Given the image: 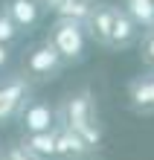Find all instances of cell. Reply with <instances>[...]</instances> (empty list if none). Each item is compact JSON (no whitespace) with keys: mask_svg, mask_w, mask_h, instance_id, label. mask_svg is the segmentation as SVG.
<instances>
[{"mask_svg":"<svg viewBox=\"0 0 154 160\" xmlns=\"http://www.w3.org/2000/svg\"><path fill=\"white\" fill-rule=\"evenodd\" d=\"M0 9H3L6 18L17 26V32L35 29L38 21H41V6H38L35 0H3Z\"/></svg>","mask_w":154,"mask_h":160,"instance_id":"cell-9","label":"cell"},{"mask_svg":"<svg viewBox=\"0 0 154 160\" xmlns=\"http://www.w3.org/2000/svg\"><path fill=\"white\" fill-rule=\"evenodd\" d=\"M0 160H35V157H32V154H29V152H26V148L15 140V143H9V146L0 148Z\"/></svg>","mask_w":154,"mask_h":160,"instance_id":"cell-15","label":"cell"},{"mask_svg":"<svg viewBox=\"0 0 154 160\" xmlns=\"http://www.w3.org/2000/svg\"><path fill=\"white\" fill-rule=\"evenodd\" d=\"M55 160H90V148L73 134L70 128L55 125Z\"/></svg>","mask_w":154,"mask_h":160,"instance_id":"cell-10","label":"cell"},{"mask_svg":"<svg viewBox=\"0 0 154 160\" xmlns=\"http://www.w3.org/2000/svg\"><path fill=\"white\" fill-rule=\"evenodd\" d=\"M9 61V47L6 44H0V70H3V64Z\"/></svg>","mask_w":154,"mask_h":160,"instance_id":"cell-17","label":"cell"},{"mask_svg":"<svg viewBox=\"0 0 154 160\" xmlns=\"http://www.w3.org/2000/svg\"><path fill=\"white\" fill-rule=\"evenodd\" d=\"M122 9L131 15V21L137 23L142 32L154 26V0H125Z\"/></svg>","mask_w":154,"mask_h":160,"instance_id":"cell-13","label":"cell"},{"mask_svg":"<svg viewBox=\"0 0 154 160\" xmlns=\"http://www.w3.org/2000/svg\"><path fill=\"white\" fill-rule=\"evenodd\" d=\"M128 105L137 114H154V70L140 73L128 82Z\"/></svg>","mask_w":154,"mask_h":160,"instance_id":"cell-7","label":"cell"},{"mask_svg":"<svg viewBox=\"0 0 154 160\" xmlns=\"http://www.w3.org/2000/svg\"><path fill=\"white\" fill-rule=\"evenodd\" d=\"M140 26L131 21V15L125 12L122 6H117L113 9V23H111V41H108V47L111 50H128V47H134L140 41Z\"/></svg>","mask_w":154,"mask_h":160,"instance_id":"cell-8","label":"cell"},{"mask_svg":"<svg viewBox=\"0 0 154 160\" xmlns=\"http://www.w3.org/2000/svg\"><path fill=\"white\" fill-rule=\"evenodd\" d=\"M17 35H21V32H17V26L9 21V18H6V12L0 9V44H6V47H9V44L17 38Z\"/></svg>","mask_w":154,"mask_h":160,"instance_id":"cell-16","label":"cell"},{"mask_svg":"<svg viewBox=\"0 0 154 160\" xmlns=\"http://www.w3.org/2000/svg\"><path fill=\"white\" fill-rule=\"evenodd\" d=\"M140 58L148 70H154V26L142 32V41H140Z\"/></svg>","mask_w":154,"mask_h":160,"instance_id":"cell-14","label":"cell"},{"mask_svg":"<svg viewBox=\"0 0 154 160\" xmlns=\"http://www.w3.org/2000/svg\"><path fill=\"white\" fill-rule=\"evenodd\" d=\"M96 0H58V6L52 9L55 18H64V21H76V23H84V18L90 15Z\"/></svg>","mask_w":154,"mask_h":160,"instance_id":"cell-12","label":"cell"},{"mask_svg":"<svg viewBox=\"0 0 154 160\" xmlns=\"http://www.w3.org/2000/svg\"><path fill=\"white\" fill-rule=\"evenodd\" d=\"M47 44L61 55L64 64H79V61H84V55H87V35H84V26L76 23V21L55 18L50 23Z\"/></svg>","mask_w":154,"mask_h":160,"instance_id":"cell-2","label":"cell"},{"mask_svg":"<svg viewBox=\"0 0 154 160\" xmlns=\"http://www.w3.org/2000/svg\"><path fill=\"white\" fill-rule=\"evenodd\" d=\"M64 67L67 64L61 61V55L55 52L47 41L32 44L29 50H26V55H23V70H26V76L35 79V82H50V79L58 76Z\"/></svg>","mask_w":154,"mask_h":160,"instance_id":"cell-3","label":"cell"},{"mask_svg":"<svg viewBox=\"0 0 154 160\" xmlns=\"http://www.w3.org/2000/svg\"><path fill=\"white\" fill-rule=\"evenodd\" d=\"M17 122H21L23 134H38V131H52L55 128V108L50 102L41 99H29L17 114Z\"/></svg>","mask_w":154,"mask_h":160,"instance_id":"cell-5","label":"cell"},{"mask_svg":"<svg viewBox=\"0 0 154 160\" xmlns=\"http://www.w3.org/2000/svg\"><path fill=\"white\" fill-rule=\"evenodd\" d=\"M29 93H32V84H29L26 76H21V73L0 79V125L17 119L21 108L29 102Z\"/></svg>","mask_w":154,"mask_h":160,"instance_id":"cell-4","label":"cell"},{"mask_svg":"<svg viewBox=\"0 0 154 160\" xmlns=\"http://www.w3.org/2000/svg\"><path fill=\"white\" fill-rule=\"evenodd\" d=\"M35 160H55V131H38V134H23L17 140Z\"/></svg>","mask_w":154,"mask_h":160,"instance_id":"cell-11","label":"cell"},{"mask_svg":"<svg viewBox=\"0 0 154 160\" xmlns=\"http://www.w3.org/2000/svg\"><path fill=\"white\" fill-rule=\"evenodd\" d=\"M113 3H93L90 15L84 18V35H87V41H96L102 47H108L111 41V23H113Z\"/></svg>","mask_w":154,"mask_h":160,"instance_id":"cell-6","label":"cell"},{"mask_svg":"<svg viewBox=\"0 0 154 160\" xmlns=\"http://www.w3.org/2000/svg\"><path fill=\"white\" fill-rule=\"evenodd\" d=\"M55 125L70 128L90 152L102 146V122H99V111H96V96L87 88L67 93L55 105Z\"/></svg>","mask_w":154,"mask_h":160,"instance_id":"cell-1","label":"cell"},{"mask_svg":"<svg viewBox=\"0 0 154 160\" xmlns=\"http://www.w3.org/2000/svg\"><path fill=\"white\" fill-rule=\"evenodd\" d=\"M35 3L41 6V9H50V12H52V9L58 6V0H35Z\"/></svg>","mask_w":154,"mask_h":160,"instance_id":"cell-18","label":"cell"}]
</instances>
